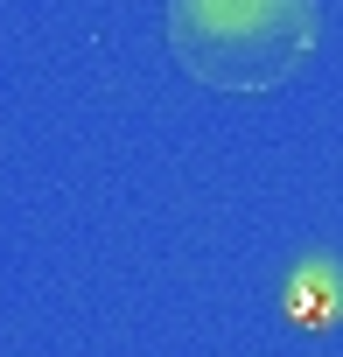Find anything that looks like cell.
Instances as JSON below:
<instances>
[{
  "instance_id": "obj_1",
  "label": "cell",
  "mask_w": 343,
  "mask_h": 357,
  "mask_svg": "<svg viewBox=\"0 0 343 357\" xmlns=\"http://www.w3.org/2000/svg\"><path fill=\"white\" fill-rule=\"evenodd\" d=\"M161 36L197 84L266 98L308 70L322 43V8L315 0H168Z\"/></svg>"
}]
</instances>
